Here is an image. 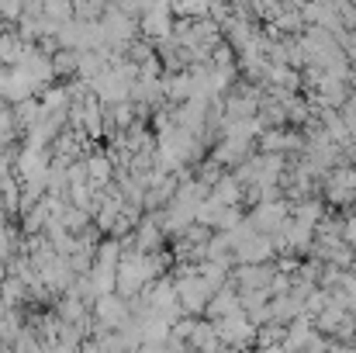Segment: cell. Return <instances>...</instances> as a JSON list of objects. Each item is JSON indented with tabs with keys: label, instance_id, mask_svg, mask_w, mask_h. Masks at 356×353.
Masks as SVG:
<instances>
[{
	"label": "cell",
	"instance_id": "1",
	"mask_svg": "<svg viewBox=\"0 0 356 353\" xmlns=\"http://www.w3.org/2000/svg\"><path fill=\"white\" fill-rule=\"evenodd\" d=\"M94 315H97V329H128V305H124V295L111 291V295H101L94 301Z\"/></svg>",
	"mask_w": 356,
	"mask_h": 353
},
{
	"label": "cell",
	"instance_id": "2",
	"mask_svg": "<svg viewBox=\"0 0 356 353\" xmlns=\"http://www.w3.org/2000/svg\"><path fill=\"white\" fill-rule=\"evenodd\" d=\"M49 166H52L49 152H45V149H35V146H24V149L14 156V173H17L21 180H45V177H49Z\"/></svg>",
	"mask_w": 356,
	"mask_h": 353
},
{
	"label": "cell",
	"instance_id": "3",
	"mask_svg": "<svg viewBox=\"0 0 356 353\" xmlns=\"http://www.w3.org/2000/svg\"><path fill=\"white\" fill-rule=\"evenodd\" d=\"M28 38H21V31H0V59L7 63V66H17L21 63V56L28 52Z\"/></svg>",
	"mask_w": 356,
	"mask_h": 353
},
{
	"label": "cell",
	"instance_id": "4",
	"mask_svg": "<svg viewBox=\"0 0 356 353\" xmlns=\"http://www.w3.org/2000/svg\"><path fill=\"white\" fill-rule=\"evenodd\" d=\"M87 159V170H90V180L97 187H111V159L104 152H83Z\"/></svg>",
	"mask_w": 356,
	"mask_h": 353
},
{
	"label": "cell",
	"instance_id": "5",
	"mask_svg": "<svg viewBox=\"0 0 356 353\" xmlns=\"http://www.w3.org/2000/svg\"><path fill=\"white\" fill-rule=\"evenodd\" d=\"M24 14V0H0V21H17Z\"/></svg>",
	"mask_w": 356,
	"mask_h": 353
},
{
	"label": "cell",
	"instance_id": "6",
	"mask_svg": "<svg viewBox=\"0 0 356 353\" xmlns=\"http://www.w3.org/2000/svg\"><path fill=\"white\" fill-rule=\"evenodd\" d=\"M145 31H149V35H166V14H163V10L145 14Z\"/></svg>",
	"mask_w": 356,
	"mask_h": 353
}]
</instances>
